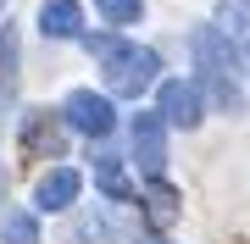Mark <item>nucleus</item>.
I'll list each match as a JSON object with an SVG mask.
<instances>
[{"label":"nucleus","mask_w":250,"mask_h":244,"mask_svg":"<svg viewBox=\"0 0 250 244\" xmlns=\"http://www.w3.org/2000/svg\"><path fill=\"white\" fill-rule=\"evenodd\" d=\"M62 117H67V128H78V133H89V139H106L117 128L111 94H95V89H72L67 106H62Z\"/></svg>","instance_id":"nucleus-2"},{"label":"nucleus","mask_w":250,"mask_h":244,"mask_svg":"<svg viewBox=\"0 0 250 244\" xmlns=\"http://www.w3.org/2000/svg\"><path fill=\"white\" fill-rule=\"evenodd\" d=\"M239 67H245V78H250V34H245V45H239Z\"/></svg>","instance_id":"nucleus-16"},{"label":"nucleus","mask_w":250,"mask_h":244,"mask_svg":"<svg viewBox=\"0 0 250 244\" xmlns=\"http://www.w3.org/2000/svg\"><path fill=\"white\" fill-rule=\"evenodd\" d=\"M217 28L223 34H250V0H217Z\"/></svg>","instance_id":"nucleus-12"},{"label":"nucleus","mask_w":250,"mask_h":244,"mask_svg":"<svg viewBox=\"0 0 250 244\" xmlns=\"http://www.w3.org/2000/svg\"><path fill=\"white\" fill-rule=\"evenodd\" d=\"M72 233H78V239H106V233H111V217H100V211H83V217L72 222Z\"/></svg>","instance_id":"nucleus-14"},{"label":"nucleus","mask_w":250,"mask_h":244,"mask_svg":"<svg viewBox=\"0 0 250 244\" xmlns=\"http://www.w3.org/2000/svg\"><path fill=\"white\" fill-rule=\"evenodd\" d=\"M156 111L167 117V128H200L206 100H200V89H195V83L167 78V83H161V94H156Z\"/></svg>","instance_id":"nucleus-4"},{"label":"nucleus","mask_w":250,"mask_h":244,"mask_svg":"<svg viewBox=\"0 0 250 244\" xmlns=\"http://www.w3.org/2000/svg\"><path fill=\"white\" fill-rule=\"evenodd\" d=\"M22 150L28 155H62V133H56V122L45 111H34V117L22 122Z\"/></svg>","instance_id":"nucleus-8"},{"label":"nucleus","mask_w":250,"mask_h":244,"mask_svg":"<svg viewBox=\"0 0 250 244\" xmlns=\"http://www.w3.org/2000/svg\"><path fill=\"white\" fill-rule=\"evenodd\" d=\"M39 34L45 39H78L83 34L78 0H45V6H39Z\"/></svg>","instance_id":"nucleus-6"},{"label":"nucleus","mask_w":250,"mask_h":244,"mask_svg":"<svg viewBox=\"0 0 250 244\" xmlns=\"http://www.w3.org/2000/svg\"><path fill=\"white\" fill-rule=\"evenodd\" d=\"M95 6H100V17H106L111 28H128V22H139L145 0H95Z\"/></svg>","instance_id":"nucleus-13"},{"label":"nucleus","mask_w":250,"mask_h":244,"mask_svg":"<svg viewBox=\"0 0 250 244\" xmlns=\"http://www.w3.org/2000/svg\"><path fill=\"white\" fill-rule=\"evenodd\" d=\"M117 45H123V39H117V34H83V50H89L95 61H106V56H111Z\"/></svg>","instance_id":"nucleus-15"},{"label":"nucleus","mask_w":250,"mask_h":244,"mask_svg":"<svg viewBox=\"0 0 250 244\" xmlns=\"http://www.w3.org/2000/svg\"><path fill=\"white\" fill-rule=\"evenodd\" d=\"M100 67H106V89H111V94L134 100V94H145V89L156 83L161 56H156V50H145V45H117Z\"/></svg>","instance_id":"nucleus-1"},{"label":"nucleus","mask_w":250,"mask_h":244,"mask_svg":"<svg viewBox=\"0 0 250 244\" xmlns=\"http://www.w3.org/2000/svg\"><path fill=\"white\" fill-rule=\"evenodd\" d=\"M0 244H39V217L34 211H6L0 217Z\"/></svg>","instance_id":"nucleus-10"},{"label":"nucleus","mask_w":250,"mask_h":244,"mask_svg":"<svg viewBox=\"0 0 250 244\" xmlns=\"http://www.w3.org/2000/svg\"><path fill=\"white\" fill-rule=\"evenodd\" d=\"M134 161L145 178H161V167H167V117L161 111H139L134 117Z\"/></svg>","instance_id":"nucleus-3"},{"label":"nucleus","mask_w":250,"mask_h":244,"mask_svg":"<svg viewBox=\"0 0 250 244\" xmlns=\"http://www.w3.org/2000/svg\"><path fill=\"white\" fill-rule=\"evenodd\" d=\"M145 217H150L156 227H167L172 217H178V194H172V189H167L161 178L150 183V189H145Z\"/></svg>","instance_id":"nucleus-11"},{"label":"nucleus","mask_w":250,"mask_h":244,"mask_svg":"<svg viewBox=\"0 0 250 244\" xmlns=\"http://www.w3.org/2000/svg\"><path fill=\"white\" fill-rule=\"evenodd\" d=\"M134 244H172V239H161V233H139Z\"/></svg>","instance_id":"nucleus-17"},{"label":"nucleus","mask_w":250,"mask_h":244,"mask_svg":"<svg viewBox=\"0 0 250 244\" xmlns=\"http://www.w3.org/2000/svg\"><path fill=\"white\" fill-rule=\"evenodd\" d=\"M78 189H83V178L72 167H50L45 178H39V189H34V206L39 211H67L72 200H78Z\"/></svg>","instance_id":"nucleus-5"},{"label":"nucleus","mask_w":250,"mask_h":244,"mask_svg":"<svg viewBox=\"0 0 250 244\" xmlns=\"http://www.w3.org/2000/svg\"><path fill=\"white\" fill-rule=\"evenodd\" d=\"M95 183L111 194V206H128V200H134V189H128V178H123V161H117L111 150H95Z\"/></svg>","instance_id":"nucleus-9"},{"label":"nucleus","mask_w":250,"mask_h":244,"mask_svg":"<svg viewBox=\"0 0 250 244\" xmlns=\"http://www.w3.org/2000/svg\"><path fill=\"white\" fill-rule=\"evenodd\" d=\"M17 111V28L0 34V122Z\"/></svg>","instance_id":"nucleus-7"}]
</instances>
